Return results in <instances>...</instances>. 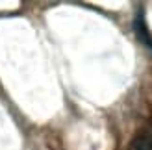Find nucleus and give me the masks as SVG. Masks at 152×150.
<instances>
[{
  "label": "nucleus",
  "mask_w": 152,
  "mask_h": 150,
  "mask_svg": "<svg viewBox=\"0 0 152 150\" xmlns=\"http://www.w3.org/2000/svg\"><path fill=\"white\" fill-rule=\"evenodd\" d=\"M130 150H152V133L141 132L139 135H135V139L130 145Z\"/></svg>",
  "instance_id": "obj_1"
}]
</instances>
